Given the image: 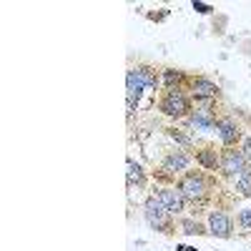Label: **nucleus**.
<instances>
[{
	"instance_id": "f257e3e1",
	"label": "nucleus",
	"mask_w": 251,
	"mask_h": 251,
	"mask_svg": "<svg viewBox=\"0 0 251 251\" xmlns=\"http://www.w3.org/2000/svg\"><path fill=\"white\" fill-rule=\"evenodd\" d=\"M146 219H149V224L151 226H156V228H169V224H166V206L158 201V199H149L146 201Z\"/></svg>"
},
{
	"instance_id": "f03ea898",
	"label": "nucleus",
	"mask_w": 251,
	"mask_h": 251,
	"mask_svg": "<svg viewBox=\"0 0 251 251\" xmlns=\"http://www.w3.org/2000/svg\"><path fill=\"white\" fill-rule=\"evenodd\" d=\"M178 191H181L186 199H201V196H203V191H206V183H203V178H201V176L188 174V176L181 181Z\"/></svg>"
},
{
	"instance_id": "7ed1b4c3",
	"label": "nucleus",
	"mask_w": 251,
	"mask_h": 251,
	"mask_svg": "<svg viewBox=\"0 0 251 251\" xmlns=\"http://www.w3.org/2000/svg\"><path fill=\"white\" fill-rule=\"evenodd\" d=\"M221 166H224V171H226L228 176H241V174L246 171V158H244L239 151H226Z\"/></svg>"
},
{
	"instance_id": "20e7f679",
	"label": "nucleus",
	"mask_w": 251,
	"mask_h": 251,
	"mask_svg": "<svg viewBox=\"0 0 251 251\" xmlns=\"http://www.w3.org/2000/svg\"><path fill=\"white\" fill-rule=\"evenodd\" d=\"M161 108H163V113H169V116H183L188 111V103H186V98L178 91H171L169 96H166Z\"/></svg>"
},
{
	"instance_id": "39448f33",
	"label": "nucleus",
	"mask_w": 251,
	"mask_h": 251,
	"mask_svg": "<svg viewBox=\"0 0 251 251\" xmlns=\"http://www.w3.org/2000/svg\"><path fill=\"white\" fill-rule=\"evenodd\" d=\"M156 199L166 206V211H169V214H178L183 208V194L181 191H169V188H163V191H158Z\"/></svg>"
},
{
	"instance_id": "423d86ee",
	"label": "nucleus",
	"mask_w": 251,
	"mask_h": 251,
	"mask_svg": "<svg viewBox=\"0 0 251 251\" xmlns=\"http://www.w3.org/2000/svg\"><path fill=\"white\" fill-rule=\"evenodd\" d=\"M208 226H211V234H216L221 239L231 236V221H228L224 214H219V211H214L211 216H208Z\"/></svg>"
},
{
	"instance_id": "0eeeda50",
	"label": "nucleus",
	"mask_w": 251,
	"mask_h": 251,
	"mask_svg": "<svg viewBox=\"0 0 251 251\" xmlns=\"http://www.w3.org/2000/svg\"><path fill=\"white\" fill-rule=\"evenodd\" d=\"M126 86H128V98L131 100H138L141 93H143V88H146L141 75H138V71H131L128 75H126Z\"/></svg>"
},
{
	"instance_id": "6e6552de",
	"label": "nucleus",
	"mask_w": 251,
	"mask_h": 251,
	"mask_svg": "<svg viewBox=\"0 0 251 251\" xmlns=\"http://www.w3.org/2000/svg\"><path fill=\"white\" fill-rule=\"evenodd\" d=\"M216 131H219V136H221L224 143H234L239 138V128H236L231 121H219L216 123Z\"/></svg>"
},
{
	"instance_id": "1a4fd4ad",
	"label": "nucleus",
	"mask_w": 251,
	"mask_h": 251,
	"mask_svg": "<svg viewBox=\"0 0 251 251\" xmlns=\"http://www.w3.org/2000/svg\"><path fill=\"white\" fill-rule=\"evenodd\" d=\"M194 93H196V98H211V96H216V86L206 78H196L194 80Z\"/></svg>"
},
{
	"instance_id": "9d476101",
	"label": "nucleus",
	"mask_w": 251,
	"mask_h": 251,
	"mask_svg": "<svg viewBox=\"0 0 251 251\" xmlns=\"http://www.w3.org/2000/svg\"><path fill=\"white\" fill-rule=\"evenodd\" d=\"M191 123L199 126V128H214V126H216V121H214V116H211V111H208V108H199L191 116Z\"/></svg>"
},
{
	"instance_id": "9b49d317",
	"label": "nucleus",
	"mask_w": 251,
	"mask_h": 251,
	"mask_svg": "<svg viewBox=\"0 0 251 251\" xmlns=\"http://www.w3.org/2000/svg\"><path fill=\"white\" fill-rule=\"evenodd\" d=\"M186 166H188V156L186 153H171L169 158H166L163 169L166 171H183Z\"/></svg>"
},
{
	"instance_id": "f8f14e48",
	"label": "nucleus",
	"mask_w": 251,
	"mask_h": 251,
	"mask_svg": "<svg viewBox=\"0 0 251 251\" xmlns=\"http://www.w3.org/2000/svg\"><path fill=\"white\" fill-rule=\"evenodd\" d=\"M126 169H128V171H126V176H128V183H141V181H143V169H141V166H138L136 161H131V158H128Z\"/></svg>"
},
{
	"instance_id": "ddd939ff",
	"label": "nucleus",
	"mask_w": 251,
	"mask_h": 251,
	"mask_svg": "<svg viewBox=\"0 0 251 251\" xmlns=\"http://www.w3.org/2000/svg\"><path fill=\"white\" fill-rule=\"evenodd\" d=\"M236 188H239L244 196H251V171H244V174L236 178Z\"/></svg>"
},
{
	"instance_id": "4468645a",
	"label": "nucleus",
	"mask_w": 251,
	"mask_h": 251,
	"mask_svg": "<svg viewBox=\"0 0 251 251\" xmlns=\"http://www.w3.org/2000/svg\"><path fill=\"white\" fill-rule=\"evenodd\" d=\"M136 71H138V75H141V80H143L146 88H156V75H153L151 68H136Z\"/></svg>"
},
{
	"instance_id": "2eb2a0df",
	"label": "nucleus",
	"mask_w": 251,
	"mask_h": 251,
	"mask_svg": "<svg viewBox=\"0 0 251 251\" xmlns=\"http://www.w3.org/2000/svg\"><path fill=\"white\" fill-rule=\"evenodd\" d=\"M196 158H199L201 166H206V169H214V166H216V153L214 151H201Z\"/></svg>"
},
{
	"instance_id": "dca6fc26",
	"label": "nucleus",
	"mask_w": 251,
	"mask_h": 251,
	"mask_svg": "<svg viewBox=\"0 0 251 251\" xmlns=\"http://www.w3.org/2000/svg\"><path fill=\"white\" fill-rule=\"evenodd\" d=\"M183 234H203V228L194 221H183Z\"/></svg>"
},
{
	"instance_id": "f3484780",
	"label": "nucleus",
	"mask_w": 251,
	"mask_h": 251,
	"mask_svg": "<svg viewBox=\"0 0 251 251\" xmlns=\"http://www.w3.org/2000/svg\"><path fill=\"white\" fill-rule=\"evenodd\" d=\"M163 80L169 83V86H171V83H178V80H181V73H176V71H166V73H163Z\"/></svg>"
},
{
	"instance_id": "a211bd4d",
	"label": "nucleus",
	"mask_w": 251,
	"mask_h": 251,
	"mask_svg": "<svg viewBox=\"0 0 251 251\" xmlns=\"http://www.w3.org/2000/svg\"><path fill=\"white\" fill-rule=\"evenodd\" d=\"M239 221H241V226H251V208H244L239 214Z\"/></svg>"
},
{
	"instance_id": "6ab92c4d",
	"label": "nucleus",
	"mask_w": 251,
	"mask_h": 251,
	"mask_svg": "<svg viewBox=\"0 0 251 251\" xmlns=\"http://www.w3.org/2000/svg\"><path fill=\"white\" fill-rule=\"evenodd\" d=\"M194 10H199V13L206 15V13H211L214 8H211V5H206V3H196V0H194Z\"/></svg>"
},
{
	"instance_id": "aec40b11",
	"label": "nucleus",
	"mask_w": 251,
	"mask_h": 251,
	"mask_svg": "<svg viewBox=\"0 0 251 251\" xmlns=\"http://www.w3.org/2000/svg\"><path fill=\"white\" fill-rule=\"evenodd\" d=\"M241 156H244L246 161L251 158V138H246V141H244V151H241Z\"/></svg>"
}]
</instances>
